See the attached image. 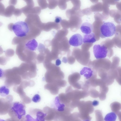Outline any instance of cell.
Listing matches in <instances>:
<instances>
[{"label":"cell","mask_w":121,"mask_h":121,"mask_svg":"<svg viewBox=\"0 0 121 121\" xmlns=\"http://www.w3.org/2000/svg\"><path fill=\"white\" fill-rule=\"evenodd\" d=\"M25 107L22 103L18 102L13 103L12 104L11 109L17 118L19 120L21 119L26 113Z\"/></svg>","instance_id":"4"},{"label":"cell","mask_w":121,"mask_h":121,"mask_svg":"<svg viewBox=\"0 0 121 121\" xmlns=\"http://www.w3.org/2000/svg\"><path fill=\"white\" fill-rule=\"evenodd\" d=\"M62 21L61 18L59 17H56L55 19V22L56 23H59L60 22Z\"/></svg>","instance_id":"20"},{"label":"cell","mask_w":121,"mask_h":121,"mask_svg":"<svg viewBox=\"0 0 121 121\" xmlns=\"http://www.w3.org/2000/svg\"><path fill=\"white\" fill-rule=\"evenodd\" d=\"M117 117L116 113L114 112H112L106 115L104 118V120L105 121H115Z\"/></svg>","instance_id":"15"},{"label":"cell","mask_w":121,"mask_h":121,"mask_svg":"<svg viewBox=\"0 0 121 121\" xmlns=\"http://www.w3.org/2000/svg\"><path fill=\"white\" fill-rule=\"evenodd\" d=\"M9 88L5 85H3L0 87V95L2 97H5L9 94Z\"/></svg>","instance_id":"13"},{"label":"cell","mask_w":121,"mask_h":121,"mask_svg":"<svg viewBox=\"0 0 121 121\" xmlns=\"http://www.w3.org/2000/svg\"><path fill=\"white\" fill-rule=\"evenodd\" d=\"M41 99L40 96L38 94L35 95L33 98L32 101L36 103L39 102Z\"/></svg>","instance_id":"18"},{"label":"cell","mask_w":121,"mask_h":121,"mask_svg":"<svg viewBox=\"0 0 121 121\" xmlns=\"http://www.w3.org/2000/svg\"><path fill=\"white\" fill-rule=\"evenodd\" d=\"M93 29L92 24L88 22H85L82 24L80 27V30L84 34H87L92 32Z\"/></svg>","instance_id":"8"},{"label":"cell","mask_w":121,"mask_h":121,"mask_svg":"<svg viewBox=\"0 0 121 121\" xmlns=\"http://www.w3.org/2000/svg\"><path fill=\"white\" fill-rule=\"evenodd\" d=\"M4 72L3 69L0 68V78H2L3 76Z\"/></svg>","instance_id":"23"},{"label":"cell","mask_w":121,"mask_h":121,"mask_svg":"<svg viewBox=\"0 0 121 121\" xmlns=\"http://www.w3.org/2000/svg\"><path fill=\"white\" fill-rule=\"evenodd\" d=\"M25 47L28 49L32 51L35 50L38 46L36 40L33 39L28 41L25 44Z\"/></svg>","instance_id":"9"},{"label":"cell","mask_w":121,"mask_h":121,"mask_svg":"<svg viewBox=\"0 0 121 121\" xmlns=\"http://www.w3.org/2000/svg\"><path fill=\"white\" fill-rule=\"evenodd\" d=\"M111 110L116 112L119 117H121V112L119 111L121 109V104L117 102H114L110 105Z\"/></svg>","instance_id":"11"},{"label":"cell","mask_w":121,"mask_h":121,"mask_svg":"<svg viewBox=\"0 0 121 121\" xmlns=\"http://www.w3.org/2000/svg\"><path fill=\"white\" fill-rule=\"evenodd\" d=\"M99 104V101L97 100H94L92 102V104L93 106H97Z\"/></svg>","instance_id":"21"},{"label":"cell","mask_w":121,"mask_h":121,"mask_svg":"<svg viewBox=\"0 0 121 121\" xmlns=\"http://www.w3.org/2000/svg\"><path fill=\"white\" fill-rule=\"evenodd\" d=\"M12 30L17 36L20 37L26 36L29 30L27 24L22 21H18L14 24L12 26Z\"/></svg>","instance_id":"2"},{"label":"cell","mask_w":121,"mask_h":121,"mask_svg":"<svg viewBox=\"0 0 121 121\" xmlns=\"http://www.w3.org/2000/svg\"><path fill=\"white\" fill-rule=\"evenodd\" d=\"M89 92L90 95L93 98H97L99 97V93L96 90L92 89L90 90Z\"/></svg>","instance_id":"17"},{"label":"cell","mask_w":121,"mask_h":121,"mask_svg":"<svg viewBox=\"0 0 121 121\" xmlns=\"http://www.w3.org/2000/svg\"><path fill=\"white\" fill-rule=\"evenodd\" d=\"M83 38L79 34H75L70 38L69 43V44L74 47H78L81 45L83 42Z\"/></svg>","instance_id":"6"},{"label":"cell","mask_w":121,"mask_h":121,"mask_svg":"<svg viewBox=\"0 0 121 121\" xmlns=\"http://www.w3.org/2000/svg\"><path fill=\"white\" fill-rule=\"evenodd\" d=\"M81 76L79 73H77L74 75H72L69 77V82L71 85L77 82L80 79Z\"/></svg>","instance_id":"12"},{"label":"cell","mask_w":121,"mask_h":121,"mask_svg":"<svg viewBox=\"0 0 121 121\" xmlns=\"http://www.w3.org/2000/svg\"><path fill=\"white\" fill-rule=\"evenodd\" d=\"M93 52L95 58L98 59L106 57L108 50L107 47L104 46L96 44L93 47Z\"/></svg>","instance_id":"5"},{"label":"cell","mask_w":121,"mask_h":121,"mask_svg":"<svg viewBox=\"0 0 121 121\" xmlns=\"http://www.w3.org/2000/svg\"><path fill=\"white\" fill-rule=\"evenodd\" d=\"M116 30V27L112 23L104 22L100 27V36L102 38L112 36L115 34Z\"/></svg>","instance_id":"3"},{"label":"cell","mask_w":121,"mask_h":121,"mask_svg":"<svg viewBox=\"0 0 121 121\" xmlns=\"http://www.w3.org/2000/svg\"><path fill=\"white\" fill-rule=\"evenodd\" d=\"M61 62L59 59H57L56 61V66H58L61 64Z\"/></svg>","instance_id":"22"},{"label":"cell","mask_w":121,"mask_h":121,"mask_svg":"<svg viewBox=\"0 0 121 121\" xmlns=\"http://www.w3.org/2000/svg\"><path fill=\"white\" fill-rule=\"evenodd\" d=\"M99 97L100 99L101 100H104L106 98V94L102 92H100L99 94Z\"/></svg>","instance_id":"19"},{"label":"cell","mask_w":121,"mask_h":121,"mask_svg":"<svg viewBox=\"0 0 121 121\" xmlns=\"http://www.w3.org/2000/svg\"><path fill=\"white\" fill-rule=\"evenodd\" d=\"M96 121H104L103 118L101 111L98 110H96L95 112Z\"/></svg>","instance_id":"16"},{"label":"cell","mask_w":121,"mask_h":121,"mask_svg":"<svg viewBox=\"0 0 121 121\" xmlns=\"http://www.w3.org/2000/svg\"><path fill=\"white\" fill-rule=\"evenodd\" d=\"M92 102L90 101H82L79 103L78 107L79 112V117L83 121H90L91 119L89 114L93 112L94 109Z\"/></svg>","instance_id":"1"},{"label":"cell","mask_w":121,"mask_h":121,"mask_svg":"<svg viewBox=\"0 0 121 121\" xmlns=\"http://www.w3.org/2000/svg\"><path fill=\"white\" fill-rule=\"evenodd\" d=\"M81 75H83L86 79L96 78V75L94 71L90 68L84 67L81 70L80 72Z\"/></svg>","instance_id":"7"},{"label":"cell","mask_w":121,"mask_h":121,"mask_svg":"<svg viewBox=\"0 0 121 121\" xmlns=\"http://www.w3.org/2000/svg\"><path fill=\"white\" fill-rule=\"evenodd\" d=\"M115 0L117 1H118L119 0Z\"/></svg>","instance_id":"24"},{"label":"cell","mask_w":121,"mask_h":121,"mask_svg":"<svg viewBox=\"0 0 121 121\" xmlns=\"http://www.w3.org/2000/svg\"><path fill=\"white\" fill-rule=\"evenodd\" d=\"M96 41L95 36L93 33L85 35L84 36L83 41L84 43H93Z\"/></svg>","instance_id":"10"},{"label":"cell","mask_w":121,"mask_h":121,"mask_svg":"<svg viewBox=\"0 0 121 121\" xmlns=\"http://www.w3.org/2000/svg\"><path fill=\"white\" fill-rule=\"evenodd\" d=\"M55 104L57 110L59 112H63L65 110V105L64 104H60L58 97H56L55 100Z\"/></svg>","instance_id":"14"}]
</instances>
